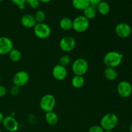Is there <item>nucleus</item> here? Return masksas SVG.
Segmentation results:
<instances>
[{
    "instance_id": "37",
    "label": "nucleus",
    "mask_w": 132,
    "mask_h": 132,
    "mask_svg": "<svg viewBox=\"0 0 132 132\" xmlns=\"http://www.w3.org/2000/svg\"><path fill=\"white\" fill-rule=\"evenodd\" d=\"M1 1H0V6H1Z\"/></svg>"
},
{
    "instance_id": "5",
    "label": "nucleus",
    "mask_w": 132,
    "mask_h": 132,
    "mask_svg": "<svg viewBox=\"0 0 132 132\" xmlns=\"http://www.w3.org/2000/svg\"><path fill=\"white\" fill-rule=\"evenodd\" d=\"M88 63L83 58L76 59L72 64V70L75 76H83L88 72Z\"/></svg>"
},
{
    "instance_id": "28",
    "label": "nucleus",
    "mask_w": 132,
    "mask_h": 132,
    "mask_svg": "<svg viewBox=\"0 0 132 132\" xmlns=\"http://www.w3.org/2000/svg\"><path fill=\"white\" fill-rule=\"evenodd\" d=\"M7 90L5 86H3V85H0V97H3L5 96L6 94Z\"/></svg>"
},
{
    "instance_id": "35",
    "label": "nucleus",
    "mask_w": 132,
    "mask_h": 132,
    "mask_svg": "<svg viewBox=\"0 0 132 132\" xmlns=\"http://www.w3.org/2000/svg\"><path fill=\"white\" fill-rule=\"evenodd\" d=\"M104 132H113V131H104Z\"/></svg>"
},
{
    "instance_id": "40",
    "label": "nucleus",
    "mask_w": 132,
    "mask_h": 132,
    "mask_svg": "<svg viewBox=\"0 0 132 132\" xmlns=\"http://www.w3.org/2000/svg\"><path fill=\"white\" fill-rule=\"evenodd\" d=\"M26 1H27V0H26Z\"/></svg>"
},
{
    "instance_id": "4",
    "label": "nucleus",
    "mask_w": 132,
    "mask_h": 132,
    "mask_svg": "<svg viewBox=\"0 0 132 132\" xmlns=\"http://www.w3.org/2000/svg\"><path fill=\"white\" fill-rule=\"evenodd\" d=\"M56 104V99L55 97L50 94H46L41 97L39 101L40 108L43 111L46 112H51L54 110Z\"/></svg>"
},
{
    "instance_id": "34",
    "label": "nucleus",
    "mask_w": 132,
    "mask_h": 132,
    "mask_svg": "<svg viewBox=\"0 0 132 132\" xmlns=\"http://www.w3.org/2000/svg\"><path fill=\"white\" fill-rule=\"evenodd\" d=\"M129 130H130V132H132V122L130 124V128H129Z\"/></svg>"
},
{
    "instance_id": "25",
    "label": "nucleus",
    "mask_w": 132,
    "mask_h": 132,
    "mask_svg": "<svg viewBox=\"0 0 132 132\" xmlns=\"http://www.w3.org/2000/svg\"><path fill=\"white\" fill-rule=\"evenodd\" d=\"M26 3L32 8V9H38L40 5V1L39 0H27Z\"/></svg>"
},
{
    "instance_id": "36",
    "label": "nucleus",
    "mask_w": 132,
    "mask_h": 132,
    "mask_svg": "<svg viewBox=\"0 0 132 132\" xmlns=\"http://www.w3.org/2000/svg\"><path fill=\"white\" fill-rule=\"evenodd\" d=\"M5 1V0H0V1H1V2H2V1Z\"/></svg>"
},
{
    "instance_id": "12",
    "label": "nucleus",
    "mask_w": 132,
    "mask_h": 132,
    "mask_svg": "<svg viewBox=\"0 0 132 132\" xmlns=\"http://www.w3.org/2000/svg\"><path fill=\"white\" fill-rule=\"evenodd\" d=\"M52 76L57 81H63L67 77L68 71L65 67L58 64H56L52 68Z\"/></svg>"
},
{
    "instance_id": "14",
    "label": "nucleus",
    "mask_w": 132,
    "mask_h": 132,
    "mask_svg": "<svg viewBox=\"0 0 132 132\" xmlns=\"http://www.w3.org/2000/svg\"><path fill=\"white\" fill-rule=\"evenodd\" d=\"M21 23L24 28H32L35 27L37 22L35 19L34 15L27 14L23 15L21 18Z\"/></svg>"
},
{
    "instance_id": "39",
    "label": "nucleus",
    "mask_w": 132,
    "mask_h": 132,
    "mask_svg": "<svg viewBox=\"0 0 132 132\" xmlns=\"http://www.w3.org/2000/svg\"><path fill=\"white\" fill-rule=\"evenodd\" d=\"M0 132H2V131H1V130H0Z\"/></svg>"
},
{
    "instance_id": "24",
    "label": "nucleus",
    "mask_w": 132,
    "mask_h": 132,
    "mask_svg": "<svg viewBox=\"0 0 132 132\" xmlns=\"http://www.w3.org/2000/svg\"><path fill=\"white\" fill-rule=\"evenodd\" d=\"M71 62V59L70 57V56L68 55H63L59 58V64L63 66V67H67L68 65H69L70 63Z\"/></svg>"
},
{
    "instance_id": "30",
    "label": "nucleus",
    "mask_w": 132,
    "mask_h": 132,
    "mask_svg": "<svg viewBox=\"0 0 132 132\" xmlns=\"http://www.w3.org/2000/svg\"><path fill=\"white\" fill-rule=\"evenodd\" d=\"M103 1V0H89V2H90V5L96 6L98 4L100 3Z\"/></svg>"
},
{
    "instance_id": "7",
    "label": "nucleus",
    "mask_w": 132,
    "mask_h": 132,
    "mask_svg": "<svg viewBox=\"0 0 132 132\" xmlns=\"http://www.w3.org/2000/svg\"><path fill=\"white\" fill-rule=\"evenodd\" d=\"M30 80V76L26 71L20 70L17 72L12 77L14 85L20 88L27 85Z\"/></svg>"
},
{
    "instance_id": "33",
    "label": "nucleus",
    "mask_w": 132,
    "mask_h": 132,
    "mask_svg": "<svg viewBox=\"0 0 132 132\" xmlns=\"http://www.w3.org/2000/svg\"><path fill=\"white\" fill-rule=\"evenodd\" d=\"M40 3H47L50 2L52 0H39Z\"/></svg>"
},
{
    "instance_id": "2",
    "label": "nucleus",
    "mask_w": 132,
    "mask_h": 132,
    "mask_svg": "<svg viewBox=\"0 0 132 132\" xmlns=\"http://www.w3.org/2000/svg\"><path fill=\"white\" fill-rule=\"evenodd\" d=\"M119 122L118 117L113 113H108L102 117L100 121V126L104 131H113Z\"/></svg>"
},
{
    "instance_id": "21",
    "label": "nucleus",
    "mask_w": 132,
    "mask_h": 132,
    "mask_svg": "<svg viewBox=\"0 0 132 132\" xmlns=\"http://www.w3.org/2000/svg\"><path fill=\"white\" fill-rule=\"evenodd\" d=\"M85 78L81 76H74L71 81L72 86L76 89L81 88L85 85Z\"/></svg>"
},
{
    "instance_id": "17",
    "label": "nucleus",
    "mask_w": 132,
    "mask_h": 132,
    "mask_svg": "<svg viewBox=\"0 0 132 132\" xmlns=\"http://www.w3.org/2000/svg\"><path fill=\"white\" fill-rule=\"evenodd\" d=\"M104 76L108 81H115L117 78L118 73L116 68L106 67L104 70Z\"/></svg>"
},
{
    "instance_id": "19",
    "label": "nucleus",
    "mask_w": 132,
    "mask_h": 132,
    "mask_svg": "<svg viewBox=\"0 0 132 132\" xmlns=\"http://www.w3.org/2000/svg\"><path fill=\"white\" fill-rule=\"evenodd\" d=\"M73 8L77 10H84L90 5L89 0H72Z\"/></svg>"
},
{
    "instance_id": "32",
    "label": "nucleus",
    "mask_w": 132,
    "mask_h": 132,
    "mask_svg": "<svg viewBox=\"0 0 132 132\" xmlns=\"http://www.w3.org/2000/svg\"><path fill=\"white\" fill-rule=\"evenodd\" d=\"M4 118H5L4 115L3 114L2 112H0V125H1V124L3 123V121Z\"/></svg>"
},
{
    "instance_id": "31",
    "label": "nucleus",
    "mask_w": 132,
    "mask_h": 132,
    "mask_svg": "<svg viewBox=\"0 0 132 132\" xmlns=\"http://www.w3.org/2000/svg\"><path fill=\"white\" fill-rule=\"evenodd\" d=\"M18 9H19V10H24V9H25V7H26V5H25V3H23V4H21V5H18Z\"/></svg>"
},
{
    "instance_id": "23",
    "label": "nucleus",
    "mask_w": 132,
    "mask_h": 132,
    "mask_svg": "<svg viewBox=\"0 0 132 132\" xmlns=\"http://www.w3.org/2000/svg\"><path fill=\"white\" fill-rule=\"evenodd\" d=\"M35 19H36L37 23H44L45 19H46V14L45 12L42 10H38L35 12L34 15Z\"/></svg>"
},
{
    "instance_id": "20",
    "label": "nucleus",
    "mask_w": 132,
    "mask_h": 132,
    "mask_svg": "<svg viewBox=\"0 0 132 132\" xmlns=\"http://www.w3.org/2000/svg\"><path fill=\"white\" fill-rule=\"evenodd\" d=\"M59 27L64 31L70 30L72 29V20L68 17H64L59 21Z\"/></svg>"
},
{
    "instance_id": "3",
    "label": "nucleus",
    "mask_w": 132,
    "mask_h": 132,
    "mask_svg": "<svg viewBox=\"0 0 132 132\" xmlns=\"http://www.w3.org/2000/svg\"><path fill=\"white\" fill-rule=\"evenodd\" d=\"M90 27V21L83 15H78L72 20V29L77 33L85 32Z\"/></svg>"
},
{
    "instance_id": "16",
    "label": "nucleus",
    "mask_w": 132,
    "mask_h": 132,
    "mask_svg": "<svg viewBox=\"0 0 132 132\" xmlns=\"http://www.w3.org/2000/svg\"><path fill=\"white\" fill-rule=\"evenodd\" d=\"M95 7H96V10L98 12V13L102 15H108L110 10V6L109 3L105 1H101Z\"/></svg>"
},
{
    "instance_id": "6",
    "label": "nucleus",
    "mask_w": 132,
    "mask_h": 132,
    "mask_svg": "<svg viewBox=\"0 0 132 132\" xmlns=\"http://www.w3.org/2000/svg\"><path fill=\"white\" fill-rule=\"evenodd\" d=\"M34 34L40 39H45L51 35V28L48 24L44 23H36L34 27Z\"/></svg>"
},
{
    "instance_id": "10",
    "label": "nucleus",
    "mask_w": 132,
    "mask_h": 132,
    "mask_svg": "<svg viewBox=\"0 0 132 132\" xmlns=\"http://www.w3.org/2000/svg\"><path fill=\"white\" fill-rule=\"evenodd\" d=\"M131 28L126 23H119L115 27V32L121 38H128L131 34Z\"/></svg>"
},
{
    "instance_id": "8",
    "label": "nucleus",
    "mask_w": 132,
    "mask_h": 132,
    "mask_svg": "<svg viewBox=\"0 0 132 132\" xmlns=\"http://www.w3.org/2000/svg\"><path fill=\"white\" fill-rule=\"evenodd\" d=\"M76 46V41L72 36H64L59 41V47L64 52H70L75 48Z\"/></svg>"
},
{
    "instance_id": "26",
    "label": "nucleus",
    "mask_w": 132,
    "mask_h": 132,
    "mask_svg": "<svg viewBox=\"0 0 132 132\" xmlns=\"http://www.w3.org/2000/svg\"><path fill=\"white\" fill-rule=\"evenodd\" d=\"M88 132H104V130L100 125H93L90 127Z\"/></svg>"
},
{
    "instance_id": "1",
    "label": "nucleus",
    "mask_w": 132,
    "mask_h": 132,
    "mask_svg": "<svg viewBox=\"0 0 132 132\" xmlns=\"http://www.w3.org/2000/svg\"><path fill=\"white\" fill-rule=\"evenodd\" d=\"M123 55L117 51H110L103 57V63L106 67L117 68L121 64Z\"/></svg>"
},
{
    "instance_id": "13",
    "label": "nucleus",
    "mask_w": 132,
    "mask_h": 132,
    "mask_svg": "<svg viewBox=\"0 0 132 132\" xmlns=\"http://www.w3.org/2000/svg\"><path fill=\"white\" fill-rule=\"evenodd\" d=\"M13 48V42L9 37H0V55L9 54Z\"/></svg>"
},
{
    "instance_id": "22",
    "label": "nucleus",
    "mask_w": 132,
    "mask_h": 132,
    "mask_svg": "<svg viewBox=\"0 0 132 132\" xmlns=\"http://www.w3.org/2000/svg\"><path fill=\"white\" fill-rule=\"evenodd\" d=\"M8 55L10 60L13 63H18L20 61L22 57L21 52L16 48H13Z\"/></svg>"
},
{
    "instance_id": "29",
    "label": "nucleus",
    "mask_w": 132,
    "mask_h": 132,
    "mask_svg": "<svg viewBox=\"0 0 132 132\" xmlns=\"http://www.w3.org/2000/svg\"><path fill=\"white\" fill-rule=\"evenodd\" d=\"M10 1L12 2V3L17 5V6L21 5V4L26 3V0H10Z\"/></svg>"
},
{
    "instance_id": "15",
    "label": "nucleus",
    "mask_w": 132,
    "mask_h": 132,
    "mask_svg": "<svg viewBox=\"0 0 132 132\" xmlns=\"http://www.w3.org/2000/svg\"><path fill=\"white\" fill-rule=\"evenodd\" d=\"M45 119L48 125H50V126H55L58 123V121H59L58 116L54 111L46 112L45 113Z\"/></svg>"
},
{
    "instance_id": "38",
    "label": "nucleus",
    "mask_w": 132,
    "mask_h": 132,
    "mask_svg": "<svg viewBox=\"0 0 132 132\" xmlns=\"http://www.w3.org/2000/svg\"><path fill=\"white\" fill-rule=\"evenodd\" d=\"M0 81H1V76H0Z\"/></svg>"
},
{
    "instance_id": "27",
    "label": "nucleus",
    "mask_w": 132,
    "mask_h": 132,
    "mask_svg": "<svg viewBox=\"0 0 132 132\" xmlns=\"http://www.w3.org/2000/svg\"><path fill=\"white\" fill-rule=\"evenodd\" d=\"M10 94L14 97L18 95L19 94V88L15 86V85L12 86L10 90Z\"/></svg>"
},
{
    "instance_id": "18",
    "label": "nucleus",
    "mask_w": 132,
    "mask_h": 132,
    "mask_svg": "<svg viewBox=\"0 0 132 132\" xmlns=\"http://www.w3.org/2000/svg\"><path fill=\"white\" fill-rule=\"evenodd\" d=\"M82 12H83L84 16L86 18H87L89 21L94 19L96 17V8H95V6H92V5H89L85 10H82Z\"/></svg>"
},
{
    "instance_id": "11",
    "label": "nucleus",
    "mask_w": 132,
    "mask_h": 132,
    "mask_svg": "<svg viewBox=\"0 0 132 132\" xmlns=\"http://www.w3.org/2000/svg\"><path fill=\"white\" fill-rule=\"evenodd\" d=\"M4 128L9 132H16L19 129V123L14 117L8 116L5 117L2 123Z\"/></svg>"
},
{
    "instance_id": "9",
    "label": "nucleus",
    "mask_w": 132,
    "mask_h": 132,
    "mask_svg": "<svg viewBox=\"0 0 132 132\" xmlns=\"http://www.w3.org/2000/svg\"><path fill=\"white\" fill-rule=\"evenodd\" d=\"M117 92L120 97L122 98H128L132 94V86L127 81H122L117 86Z\"/></svg>"
}]
</instances>
